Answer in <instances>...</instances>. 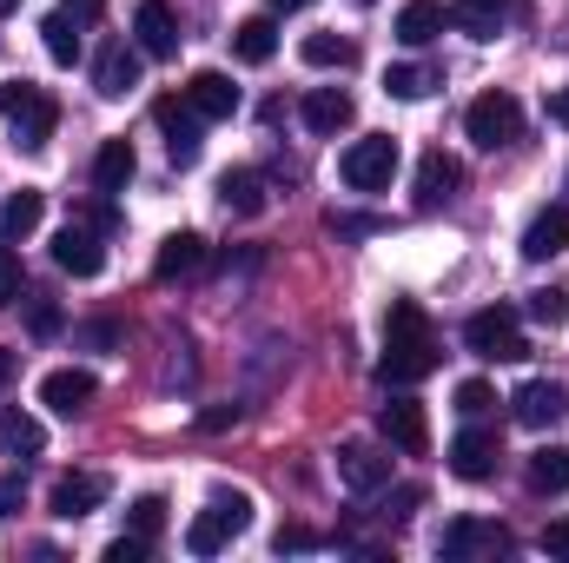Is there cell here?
Returning a JSON list of instances; mask_svg holds the SVG:
<instances>
[{
    "label": "cell",
    "instance_id": "cell-1",
    "mask_svg": "<svg viewBox=\"0 0 569 563\" xmlns=\"http://www.w3.org/2000/svg\"><path fill=\"white\" fill-rule=\"evenodd\" d=\"M437 372V338H430V318L418 298H398L391 318H385V358H378V378L385 385H425Z\"/></svg>",
    "mask_w": 569,
    "mask_h": 563
},
{
    "label": "cell",
    "instance_id": "cell-2",
    "mask_svg": "<svg viewBox=\"0 0 569 563\" xmlns=\"http://www.w3.org/2000/svg\"><path fill=\"white\" fill-rule=\"evenodd\" d=\"M463 345H470L477 358H490V365H523V358H530V338H523V325H517V305H483V312H470V318H463Z\"/></svg>",
    "mask_w": 569,
    "mask_h": 563
},
{
    "label": "cell",
    "instance_id": "cell-3",
    "mask_svg": "<svg viewBox=\"0 0 569 563\" xmlns=\"http://www.w3.org/2000/svg\"><path fill=\"white\" fill-rule=\"evenodd\" d=\"M246 524H252V497L246 491H212V504L186 524V551L192 557H219Z\"/></svg>",
    "mask_w": 569,
    "mask_h": 563
},
{
    "label": "cell",
    "instance_id": "cell-4",
    "mask_svg": "<svg viewBox=\"0 0 569 563\" xmlns=\"http://www.w3.org/2000/svg\"><path fill=\"white\" fill-rule=\"evenodd\" d=\"M0 113H7V127H13V146H27V152H40V146L53 140V127H60L53 93H40V87H27V80H7V87H0Z\"/></svg>",
    "mask_w": 569,
    "mask_h": 563
},
{
    "label": "cell",
    "instance_id": "cell-5",
    "mask_svg": "<svg viewBox=\"0 0 569 563\" xmlns=\"http://www.w3.org/2000/svg\"><path fill=\"white\" fill-rule=\"evenodd\" d=\"M463 134L483 146V152H497V146H510L523 134V107H517V93H477L470 100V113H463Z\"/></svg>",
    "mask_w": 569,
    "mask_h": 563
},
{
    "label": "cell",
    "instance_id": "cell-6",
    "mask_svg": "<svg viewBox=\"0 0 569 563\" xmlns=\"http://www.w3.org/2000/svg\"><path fill=\"white\" fill-rule=\"evenodd\" d=\"M338 172H345V186H351V192H385V186L398 179V140H385V134H371V140L345 146V159H338Z\"/></svg>",
    "mask_w": 569,
    "mask_h": 563
},
{
    "label": "cell",
    "instance_id": "cell-7",
    "mask_svg": "<svg viewBox=\"0 0 569 563\" xmlns=\"http://www.w3.org/2000/svg\"><path fill=\"white\" fill-rule=\"evenodd\" d=\"M437 551H443L450 563L503 557V551H510V531H503V524H490V517H450V524H443V537H437Z\"/></svg>",
    "mask_w": 569,
    "mask_h": 563
},
{
    "label": "cell",
    "instance_id": "cell-8",
    "mask_svg": "<svg viewBox=\"0 0 569 563\" xmlns=\"http://www.w3.org/2000/svg\"><path fill=\"white\" fill-rule=\"evenodd\" d=\"M140 40H107L100 47V60H93V87H100V100H127L133 87H140Z\"/></svg>",
    "mask_w": 569,
    "mask_h": 563
},
{
    "label": "cell",
    "instance_id": "cell-9",
    "mask_svg": "<svg viewBox=\"0 0 569 563\" xmlns=\"http://www.w3.org/2000/svg\"><path fill=\"white\" fill-rule=\"evenodd\" d=\"M152 120H159V134H166L172 166H192V159H199V127H206V120L192 113V100H186V93H179V100H172V93H166V100H152Z\"/></svg>",
    "mask_w": 569,
    "mask_h": 563
},
{
    "label": "cell",
    "instance_id": "cell-10",
    "mask_svg": "<svg viewBox=\"0 0 569 563\" xmlns=\"http://www.w3.org/2000/svg\"><path fill=\"white\" fill-rule=\"evenodd\" d=\"M510 418L523 424V431H550V424L569 418V392L557 378H530V385L510 398Z\"/></svg>",
    "mask_w": 569,
    "mask_h": 563
},
{
    "label": "cell",
    "instance_id": "cell-11",
    "mask_svg": "<svg viewBox=\"0 0 569 563\" xmlns=\"http://www.w3.org/2000/svg\"><path fill=\"white\" fill-rule=\"evenodd\" d=\"M53 266H60V273H73V279H93V273L107 266L100 233H93V226H80V219H67V226L53 233Z\"/></svg>",
    "mask_w": 569,
    "mask_h": 563
},
{
    "label": "cell",
    "instance_id": "cell-12",
    "mask_svg": "<svg viewBox=\"0 0 569 563\" xmlns=\"http://www.w3.org/2000/svg\"><path fill=\"white\" fill-rule=\"evenodd\" d=\"M107 504V477L100 471H67L60 484H53V497H47V511L60 517V524H80V517H93Z\"/></svg>",
    "mask_w": 569,
    "mask_h": 563
},
{
    "label": "cell",
    "instance_id": "cell-13",
    "mask_svg": "<svg viewBox=\"0 0 569 563\" xmlns=\"http://www.w3.org/2000/svg\"><path fill=\"white\" fill-rule=\"evenodd\" d=\"M378 431H385V444L405 451V457H425L430 451V418H425L418 398H391V405L378 412Z\"/></svg>",
    "mask_w": 569,
    "mask_h": 563
},
{
    "label": "cell",
    "instance_id": "cell-14",
    "mask_svg": "<svg viewBox=\"0 0 569 563\" xmlns=\"http://www.w3.org/2000/svg\"><path fill=\"white\" fill-rule=\"evenodd\" d=\"M497 457H503V451H497V431H477V424H470V431L450 437V471H457L463 484L497 477Z\"/></svg>",
    "mask_w": 569,
    "mask_h": 563
},
{
    "label": "cell",
    "instance_id": "cell-15",
    "mask_svg": "<svg viewBox=\"0 0 569 563\" xmlns=\"http://www.w3.org/2000/svg\"><path fill=\"white\" fill-rule=\"evenodd\" d=\"M133 40H140L146 60H172L179 53V20H172L166 0H140L133 7Z\"/></svg>",
    "mask_w": 569,
    "mask_h": 563
},
{
    "label": "cell",
    "instance_id": "cell-16",
    "mask_svg": "<svg viewBox=\"0 0 569 563\" xmlns=\"http://www.w3.org/2000/svg\"><path fill=\"white\" fill-rule=\"evenodd\" d=\"M206 259H212V253H206V239H199V233H172V239L159 246V259H152V279H159V285L199 279V273H206Z\"/></svg>",
    "mask_w": 569,
    "mask_h": 563
},
{
    "label": "cell",
    "instance_id": "cell-17",
    "mask_svg": "<svg viewBox=\"0 0 569 563\" xmlns=\"http://www.w3.org/2000/svg\"><path fill=\"white\" fill-rule=\"evenodd\" d=\"M186 100H192V113H199L206 127H212V120H232V113H239V87H232V80H226L219 67L192 73V80H186Z\"/></svg>",
    "mask_w": 569,
    "mask_h": 563
},
{
    "label": "cell",
    "instance_id": "cell-18",
    "mask_svg": "<svg viewBox=\"0 0 569 563\" xmlns=\"http://www.w3.org/2000/svg\"><path fill=\"white\" fill-rule=\"evenodd\" d=\"M298 113H305V127H311V134H325V140H331V134H345V127L358 120V107H351V93H345V87H311Z\"/></svg>",
    "mask_w": 569,
    "mask_h": 563
},
{
    "label": "cell",
    "instance_id": "cell-19",
    "mask_svg": "<svg viewBox=\"0 0 569 563\" xmlns=\"http://www.w3.org/2000/svg\"><path fill=\"white\" fill-rule=\"evenodd\" d=\"M93 372H80V365H67V372H47L40 378V405H53L60 418H73V412H87L93 405Z\"/></svg>",
    "mask_w": 569,
    "mask_h": 563
},
{
    "label": "cell",
    "instance_id": "cell-20",
    "mask_svg": "<svg viewBox=\"0 0 569 563\" xmlns=\"http://www.w3.org/2000/svg\"><path fill=\"white\" fill-rule=\"evenodd\" d=\"M517 20V0H450V27H463L470 40H497Z\"/></svg>",
    "mask_w": 569,
    "mask_h": 563
},
{
    "label": "cell",
    "instance_id": "cell-21",
    "mask_svg": "<svg viewBox=\"0 0 569 563\" xmlns=\"http://www.w3.org/2000/svg\"><path fill=\"white\" fill-rule=\"evenodd\" d=\"M338 477L351 491H378V484H391V457L378 444H338Z\"/></svg>",
    "mask_w": 569,
    "mask_h": 563
},
{
    "label": "cell",
    "instance_id": "cell-22",
    "mask_svg": "<svg viewBox=\"0 0 569 563\" xmlns=\"http://www.w3.org/2000/svg\"><path fill=\"white\" fill-rule=\"evenodd\" d=\"M557 253H569V206H543L537 219H530V233H523V259H557Z\"/></svg>",
    "mask_w": 569,
    "mask_h": 563
},
{
    "label": "cell",
    "instance_id": "cell-23",
    "mask_svg": "<svg viewBox=\"0 0 569 563\" xmlns=\"http://www.w3.org/2000/svg\"><path fill=\"white\" fill-rule=\"evenodd\" d=\"M457 186H463V166H457L443 146H430L425 159H418V206H443Z\"/></svg>",
    "mask_w": 569,
    "mask_h": 563
},
{
    "label": "cell",
    "instance_id": "cell-24",
    "mask_svg": "<svg viewBox=\"0 0 569 563\" xmlns=\"http://www.w3.org/2000/svg\"><path fill=\"white\" fill-rule=\"evenodd\" d=\"M47 219V192L40 186H20L7 206H0V239L7 246H20V239H33V226Z\"/></svg>",
    "mask_w": 569,
    "mask_h": 563
},
{
    "label": "cell",
    "instance_id": "cell-25",
    "mask_svg": "<svg viewBox=\"0 0 569 563\" xmlns=\"http://www.w3.org/2000/svg\"><path fill=\"white\" fill-rule=\"evenodd\" d=\"M133 140H100V152H93V186L113 199V192H127L133 186Z\"/></svg>",
    "mask_w": 569,
    "mask_h": 563
},
{
    "label": "cell",
    "instance_id": "cell-26",
    "mask_svg": "<svg viewBox=\"0 0 569 563\" xmlns=\"http://www.w3.org/2000/svg\"><path fill=\"white\" fill-rule=\"evenodd\" d=\"M232 53H239L246 67H266V60L279 53V27H272V13H252V20H239V27H232Z\"/></svg>",
    "mask_w": 569,
    "mask_h": 563
},
{
    "label": "cell",
    "instance_id": "cell-27",
    "mask_svg": "<svg viewBox=\"0 0 569 563\" xmlns=\"http://www.w3.org/2000/svg\"><path fill=\"white\" fill-rule=\"evenodd\" d=\"M219 199H226V213H239V219H259L272 192H266V179H259L252 166H239V172H226V179H219Z\"/></svg>",
    "mask_w": 569,
    "mask_h": 563
},
{
    "label": "cell",
    "instance_id": "cell-28",
    "mask_svg": "<svg viewBox=\"0 0 569 563\" xmlns=\"http://www.w3.org/2000/svg\"><path fill=\"white\" fill-rule=\"evenodd\" d=\"M443 20H450V7H437V0H405V7H398V40H405V47H430V40L443 33Z\"/></svg>",
    "mask_w": 569,
    "mask_h": 563
},
{
    "label": "cell",
    "instance_id": "cell-29",
    "mask_svg": "<svg viewBox=\"0 0 569 563\" xmlns=\"http://www.w3.org/2000/svg\"><path fill=\"white\" fill-rule=\"evenodd\" d=\"M40 444H47L40 418H27V412H0V457H40Z\"/></svg>",
    "mask_w": 569,
    "mask_h": 563
},
{
    "label": "cell",
    "instance_id": "cell-30",
    "mask_svg": "<svg viewBox=\"0 0 569 563\" xmlns=\"http://www.w3.org/2000/svg\"><path fill=\"white\" fill-rule=\"evenodd\" d=\"M40 40H47V60H53V67H73V60H80V27H73L67 7L40 20Z\"/></svg>",
    "mask_w": 569,
    "mask_h": 563
},
{
    "label": "cell",
    "instance_id": "cell-31",
    "mask_svg": "<svg viewBox=\"0 0 569 563\" xmlns=\"http://www.w3.org/2000/svg\"><path fill=\"white\" fill-rule=\"evenodd\" d=\"M298 53H305V67H338V73H345V67L358 60V40H345V33H305Z\"/></svg>",
    "mask_w": 569,
    "mask_h": 563
},
{
    "label": "cell",
    "instance_id": "cell-32",
    "mask_svg": "<svg viewBox=\"0 0 569 563\" xmlns=\"http://www.w3.org/2000/svg\"><path fill=\"white\" fill-rule=\"evenodd\" d=\"M530 491H569V444L530 451Z\"/></svg>",
    "mask_w": 569,
    "mask_h": 563
},
{
    "label": "cell",
    "instance_id": "cell-33",
    "mask_svg": "<svg viewBox=\"0 0 569 563\" xmlns=\"http://www.w3.org/2000/svg\"><path fill=\"white\" fill-rule=\"evenodd\" d=\"M430 87H437V73H430V67H411V60L385 73V93H391V100H425Z\"/></svg>",
    "mask_w": 569,
    "mask_h": 563
},
{
    "label": "cell",
    "instance_id": "cell-34",
    "mask_svg": "<svg viewBox=\"0 0 569 563\" xmlns=\"http://www.w3.org/2000/svg\"><path fill=\"white\" fill-rule=\"evenodd\" d=\"M127 531H133L140 544H159V531H166V497H140V504L127 511Z\"/></svg>",
    "mask_w": 569,
    "mask_h": 563
},
{
    "label": "cell",
    "instance_id": "cell-35",
    "mask_svg": "<svg viewBox=\"0 0 569 563\" xmlns=\"http://www.w3.org/2000/svg\"><path fill=\"white\" fill-rule=\"evenodd\" d=\"M523 312H530L537 325H550V332H557V325L569 318V292H557V285H543V292H530V305H523Z\"/></svg>",
    "mask_w": 569,
    "mask_h": 563
},
{
    "label": "cell",
    "instance_id": "cell-36",
    "mask_svg": "<svg viewBox=\"0 0 569 563\" xmlns=\"http://www.w3.org/2000/svg\"><path fill=\"white\" fill-rule=\"evenodd\" d=\"M490 405H497V392H490L483 378H463V385H457V412H463V418H483Z\"/></svg>",
    "mask_w": 569,
    "mask_h": 563
},
{
    "label": "cell",
    "instance_id": "cell-37",
    "mask_svg": "<svg viewBox=\"0 0 569 563\" xmlns=\"http://www.w3.org/2000/svg\"><path fill=\"white\" fill-rule=\"evenodd\" d=\"M27 325H33V338H53V332H60V305H53V298H33V305H27Z\"/></svg>",
    "mask_w": 569,
    "mask_h": 563
},
{
    "label": "cell",
    "instance_id": "cell-38",
    "mask_svg": "<svg viewBox=\"0 0 569 563\" xmlns=\"http://www.w3.org/2000/svg\"><path fill=\"white\" fill-rule=\"evenodd\" d=\"M331 233H338V239H365V233H385V219H358V213H331Z\"/></svg>",
    "mask_w": 569,
    "mask_h": 563
},
{
    "label": "cell",
    "instance_id": "cell-39",
    "mask_svg": "<svg viewBox=\"0 0 569 563\" xmlns=\"http://www.w3.org/2000/svg\"><path fill=\"white\" fill-rule=\"evenodd\" d=\"M418 504H425V484H398V491H391V504H385V517H398V524H405Z\"/></svg>",
    "mask_w": 569,
    "mask_h": 563
},
{
    "label": "cell",
    "instance_id": "cell-40",
    "mask_svg": "<svg viewBox=\"0 0 569 563\" xmlns=\"http://www.w3.org/2000/svg\"><path fill=\"white\" fill-rule=\"evenodd\" d=\"M20 298V259L7 253V239H0V305H13Z\"/></svg>",
    "mask_w": 569,
    "mask_h": 563
},
{
    "label": "cell",
    "instance_id": "cell-41",
    "mask_svg": "<svg viewBox=\"0 0 569 563\" xmlns=\"http://www.w3.org/2000/svg\"><path fill=\"white\" fill-rule=\"evenodd\" d=\"M146 551H152V544H140V537L127 531V537H113V544H107V563H146Z\"/></svg>",
    "mask_w": 569,
    "mask_h": 563
},
{
    "label": "cell",
    "instance_id": "cell-42",
    "mask_svg": "<svg viewBox=\"0 0 569 563\" xmlns=\"http://www.w3.org/2000/svg\"><path fill=\"white\" fill-rule=\"evenodd\" d=\"M73 219H80V226H93V233H100V239H107V233H113V226H120V219H113V206H80V213H73Z\"/></svg>",
    "mask_w": 569,
    "mask_h": 563
},
{
    "label": "cell",
    "instance_id": "cell-43",
    "mask_svg": "<svg viewBox=\"0 0 569 563\" xmlns=\"http://www.w3.org/2000/svg\"><path fill=\"white\" fill-rule=\"evenodd\" d=\"M284 551H318V537H311L305 524H284V531H279V557H284Z\"/></svg>",
    "mask_w": 569,
    "mask_h": 563
},
{
    "label": "cell",
    "instance_id": "cell-44",
    "mask_svg": "<svg viewBox=\"0 0 569 563\" xmlns=\"http://www.w3.org/2000/svg\"><path fill=\"white\" fill-rule=\"evenodd\" d=\"M543 551H550V557H569V517H557V524L543 531Z\"/></svg>",
    "mask_w": 569,
    "mask_h": 563
},
{
    "label": "cell",
    "instance_id": "cell-45",
    "mask_svg": "<svg viewBox=\"0 0 569 563\" xmlns=\"http://www.w3.org/2000/svg\"><path fill=\"white\" fill-rule=\"evenodd\" d=\"M20 511V484L13 477H0V517H13Z\"/></svg>",
    "mask_w": 569,
    "mask_h": 563
},
{
    "label": "cell",
    "instance_id": "cell-46",
    "mask_svg": "<svg viewBox=\"0 0 569 563\" xmlns=\"http://www.w3.org/2000/svg\"><path fill=\"white\" fill-rule=\"evenodd\" d=\"M550 120H557V127H569V87H557V93H550Z\"/></svg>",
    "mask_w": 569,
    "mask_h": 563
},
{
    "label": "cell",
    "instance_id": "cell-47",
    "mask_svg": "<svg viewBox=\"0 0 569 563\" xmlns=\"http://www.w3.org/2000/svg\"><path fill=\"white\" fill-rule=\"evenodd\" d=\"M100 7L107 0H67V13H80V20H100Z\"/></svg>",
    "mask_w": 569,
    "mask_h": 563
},
{
    "label": "cell",
    "instance_id": "cell-48",
    "mask_svg": "<svg viewBox=\"0 0 569 563\" xmlns=\"http://www.w3.org/2000/svg\"><path fill=\"white\" fill-rule=\"evenodd\" d=\"M13 372H20V352H0V392L13 385Z\"/></svg>",
    "mask_w": 569,
    "mask_h": 563
},
{
    "label": "cell",
    "instance_id": "cell-49",
    "mask_svg": "<svg viewBox=\"0 0 569 563\" xmlns=\"http://www.w3.org/2000/svg\"><path fill=\"white\" fill-rule=\"evenodd\" d=\"M272 13H298V7H311V0H266Z\"/></svg>",
    "mask_w": 569,
    "mask_h": 563
},
{
    "label": "cell",
    "instance_id": "cell-50",
    "mask_svg": "<svg viewBox=\"0 0 569 563\" xmlns=\"http://www.w3.org/2000/svg\"><path fill=\"white\" fill-rule=\"evenodd\" d=\"M13 7H20V0H0V13H13Z\"/></svg>",
    "mask_w": 569,
    "mask_h": 563
}]
</instances>
